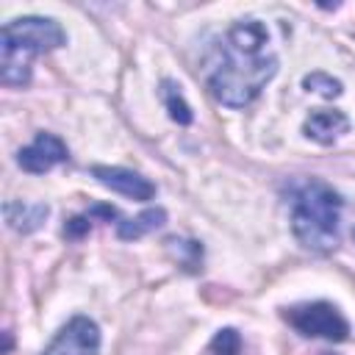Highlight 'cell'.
<instances>
[{
  "label": "cell",
  "instance_id": "6da1fadb",
  "mask_svg": "<svg viewBox=\"0 0 355 355\" xmlns=\"http://www.w3.org/2000/svg\"><path fill=\"white\" fill-rule=\"evenodd\" d=\"M208 92L227 108L250 105L277 75V55L261 19H239L202 55Z\"/></svg>",
  "mask_w": 355,
  "mask_h": 355
},
{
  "label": "cell",
  "instance_id": "7a4b0ae2",
  "mask_svg": "<svg viewBox=\"0 0 355 355\" xmlns=\"http://www.w3.org/2000/svg\"><path fill=\"white\" fill-rule=\"evenodd\" d=\"M288 222L294 239L311 252H330L338 247V222L344 200L319 178H297L286 186Z\"/></svg>",
  "mask_w": 355,
  "mask_h": 355
},
{
  "label": "cell",
  "instance_id": "3957f363",
  "mask_svg": "<svg viewBox=\"0 0 355 355\" xmlns=\"http://www.w3.org/2000/svg\"><path fill=\"white\" fill-rule=\"evenodd\" d=\"M67 44V31L53 17H17L0 33V83L19 89L31 83V61Z\"/></svg>",
  "mask_w": 355,
  "mask_h": 355
},
{
  "label": "cell",
  "instance_id": "277c9868",
  "mask_svg": "<svg viewBox=\"0 0 355 355\" xmlns=\"http://www.w3.org/2000/svg\"><path fill=\"white\" fill-rule=\"evenodd\" d=\"M283 319L305 338H324V341L349 338V322L333 302H324V300L283 308Z\"/></svg>",
  "mask_w": 355,
  "mask_h": 355
},
{
  "label": "cell",
  "instance_id": "5b68a950",
  "mask_svg": "<svg viewBox=\"0 0 355 355\" xmlns=\"http://www.w3.org/2000/svg\"><path fill=\"white\" fill-rule=\"evenodd\" d=\"M42 355H100V327L89 316H72Z\"/></svg>",
  "mask_w": 355,
  "mask_h": 355
},
{
  "label": "cell",
  "instance_id": "8992f818",
  "mask_svg": "<svg viewBox=\"0 0 355 355\" xmlns=\"http://www.w3.org/2000/svg\"><path fill=\"white\" fill-rule=\"evenodd\" d=\"M69 158V150H67V144L55 136V133H36V139L28 144V147H22L19 153H17V164H19V169H25V172H31V175H44V172H50L53 166H58V164H64Z\"/></svg>",
  "mask_w": 355,
  "mask_h": 355
},
{
  "label": "cell",
  "instance_id": "52a82bcc",
  "mask_svg": "<svg viewBox=\"0 0 355 355\" xmlns=\"http://www.w3.org/2000/svg\"><path fill=\"white\" fill-rule=\"evenodd\" d=\"M89 172L100 186H105L116 194H125L130 200L144 202V200H153V194H155V183L147 180L141 172H133L125 166H105V164H94Z\"/></svg>",
  "mask_w": 355,
  "mask_h": 355
},
{
  "label": "cell",
  "instance_id": "ba28073f",
  "mask_svg": "<svg viewBox=\"0 0 355 355\" xmlns=\"http://www.w3.org/2000/svg\"><path fill=\"white\" fill-rule=\"evenodd\" d=\"M305 136L319 141V144H333L341 133L349 130V119L344 111H336V108H319V111H311L305 125H302Z\"/></svg>",
  "mask_w": 355,
  "mask_h": 355
},
{
  "label": "cell",
  "instance_id": "9c48e42d",
  "mask_svg": "<svg viewBox=\"0 0 355 355\" xmlns=\"http://www.w3.org/2000/svg\"><path fill=\"white\" fill-rule=\"evenodd\" d=\"M6 222L11 230L17 233H33L44 225V219L50 216V208L44 202H22V200H8L3 205Z\"/></svg>",
  "mask_w": 355,
  "mask_h": 355
},
{
  "label": "cell",
  "instance_id": "30bf717a",
  "mask_svg": "<svg viewBox=\"0 0 355 355\" xmlns=\"http://www.w3.org/2000/svg\"><path fill=\"white\" fill-rule=\"evenodd\" d=\"M114 225H116V236L122 241H136V239H141V236L164 227L166 225V211L164 208H144L133 219L130 216H119Z\"/></svg>",
  "mask_w": 355,
  "mask_h": 355
},
{
  "label": "cell",
  "instance_id": "8fae6325",
  "mask_svg": "<svg viewBox=\"0 0 355 355\" xmlns=\"http://www.w3.org/2000/svg\"><path fill=\"white\" fill-rule=\"evenodd\" d=\"M164 244H166V252L178 261V266H183L186 272H197V269L202 266V244H200V241L172 236V239H166Z\"/></svg>",
  "mask_w": 355,
  "mask_h": 355
},
{
  "label": "cell",
  "instance_id": "7c38bea8",
  "mask_svg": "<svg viewBox=\"0 0 355 355\" xmlns=\"http://www.w3.org/2000/svg\"><path fill=\"white\" fill-rule=\"evenodd\" d=\"M161 97H164V105H166V111H169V119L172 122H178V125H191V119H194V114H191V108H189V103L183 100V94H180V86L175 83V80H161Z\"/></svg>",
  "mask_w": 355,
  "mask_h": 355
},
{
  "label": "cell",
  "instance_id": "4fadbf2b",
  "mask_svg": "<svg viewBox=\"0 0 355 355\" xmlns=\"http://www.w3.org/2000/svg\"><path fill=\"white\" fill-rule=\"evenodd\" d=\"M241 352H244V338L236 327H222L205 349V355H241Z\"/></svg>",
  "mask_w": 355,
  "mask_h": 355
},
{
  "label": "cell",
  "instance_id": "5bb4252c",
  "mask_svg": "<svg viewBox=\"0 0 355 355\" xmlns=\"http://www.w3.org/2000/svg\"><path fill=\"white\" fill-rule=\"evenodd\" d=\"M302 86L308 92H316V94L327 97V100H333V97H338L344 92L341 89V80L333 78V75H327V72H311V75H305L302 78Z\"/></svg>",
  "mask_w": 355,
  "mask_h": 355
},
{
  "label": "cell",
  "instance_id": "9a60e30c",
  "mask_svg": "<svg viewBox=\"0 0 355 355\" xmlns=\"http://www.w3.org/2000/svg\"><path fill=\"white\" fill-rule=\"evenodd\" d=\"M89 227H92V219L86 214H80V216H72L64 222V236L75 241V239H83L89 233Z\"/></svg>",
  "mask_w": 355,
  "mask_h": 355
},
{
  "label": "cell",
  "instance_id": "2e32d148",
  "mask_svg": "<svg viewBox=\"0 0 355 355\" xmlns=\"http://www.w3.org/2000/svg\"><path fill=\"white\" fill-rule=\"evenodd\" d=\"M319 355H336V352H319Z\"/></svg>",
  "mask_w": 355,
  "mask_h": 355
},
{
  "label": "cell",
  "instance_id": "e0dca14e",
  "mask_svg": "<svg viewBox=\"0 0 355 355\" xmlns=\"http://www.w3.org/2000/svg\"><path fill=\"white\" fill-rule=\"evenodd\" d=\"M352 236H355V227H352Z\"/></svg>",
  "mask_w": 355,
  "mask_h": 355
}]
</instances>
